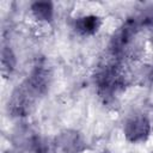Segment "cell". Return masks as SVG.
Here are the masks:
<instances>
[{
    "mask_svg": "<svg viewBox=\"0 0 153 153\" xmlns=\"http://www.w3.org/2000/svg\"><path fill=\"white\" fill-rule=\"evenodd\" d=\"M149 133V122L143 116H135L127 121L124 134L130 141H141Z\"/></svg>",
    "mask_w": 153,
    "mask_h": 153,
    "instance_id": "1",
    "label": "cell"
},
{
    "mask_svg": "<svg viewBox=\"0 0 153 153\" xmlns=\"http://www.w3.org/2000/svg\"><path fill=\"white\" fill-rule=\"evenodd\" d=\"M98 26H99V20L94 16H87L80 18L76 23V29L81 33H92L97 30Z\"/></svg>",
    "mask_w": 153,
    "mask_h": 153,
    "instance_id": "2",
    "label": "cell"
},
{
    "mask_svg": "<svg viewBox=\"0 0 153 153\" xmlns=\"http://www.w3.org/2000/svg\"><path fill=\"white\" fill-rule=\"evenodd\" d=\"M32 12L37 18L49 20L53 14V7L50 2H36L32 5Z\"/></svg>",
    "mask_w": 153,
    "mask_h": 153,
    "instance_id": "3",
    "label": "cell"
}]
</instances>
